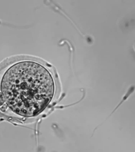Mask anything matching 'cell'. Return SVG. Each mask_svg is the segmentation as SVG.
Returning a JSON list of instances; mask_svg holds the SVG:
<instances>
[{"mask_svg":"<svg viewBox=\"0 0 135 152\" xmlns=\"http://www.w3.org/2000/svg\"><path fill=\"white\" fill-rule=\"evenodd\" d=\"M1 89L10 108L18 114L29 117L38 114L48 105L53 97L54 86L46 68L35 62L24 61L7 70Z\"/></svg>","mask_w":135,"mask_h":152,"instance_id":"cell-1","label":"cell"},{"mask_svg":"<svg viewBox=\"0 0 135 152\" xmlns=\"http://www.w3.org/2000/svg\"><path fill=\"white\" fill-rule=\"evenodd\" d=\"M135 89V87L134 86L132 85L130 86L128 89L127 91L124 95L123 98H122L118 104L117 105L116 107L114 108V109L112 112L102 122L101 124L96 126L94 129L93 131V132L91 135H93L95 131L100 126H102L105 122H106L109 118L115 112V111L118 109V108L123 104V103L134 92Z\"/></svg>","mask_w":135,"mask_h":152,"instance_id":"cell-2","label":"cell"},{"mask_svg":"<svg viewBox=\"0 0 135 152\" xmlns=\"http://www.w3.org/2000/svg\"><path fill=\"white\" fill-rule=\"evenodd\" d=\"M5 100L3 95L2 92H0V106L4 103Z\"/></svg>","mask_w":135,"mask_h":152,"instance_id":"cell-3","label":"cell"}]
</instances>
